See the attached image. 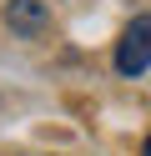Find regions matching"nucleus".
Segmentation results:
<instances>
[{
	"label": "nucleus",
	"mask_w": 151,
	"mask_h": 156,
	"mask_svg": "<svg viewBox=\"0 0 151 156\" xmlns=\"http://www.w3.org/2000/svg\"><path fill=\"white\" fill-rule=\"evenodd\" d=\"M116 71H121V76H141V71H151V15H136V20L121 30Z\"/></svg>",
	"instance_id": "f257e3e1"
},
{
	"label": "nucleus",
	"mask_w": 151,
	"mask_h": 156,
	"mask_svg": "<svg viewBox=\"0 0 151 156\" xmlns=\"http://www.w3.org/2000/svg\"><path fill=\"white\" fill-rule=\"evenodd\" d=\"M5 25H10V30H20V35H35V30H45V25H50V15H45L40 0H10V5H5Z\"/></svg>",
	"instance_id": "f03ea898"
},
{
	"label": "nucleus",
	"mask_w": 151,
	"mask_h": 156,
	"mask_svg": "<svg viewBox=\"0 0 151 156\" xmlns=\"http://www.w3.org/2000/svg\"><path fill=\"white\" fill-rule=\"evenodd\" d=\"M141 156H151V136H146V146H141Z\"/></svg>",
	"instance_id": "7ed1b4c3"
}]
</instances>
